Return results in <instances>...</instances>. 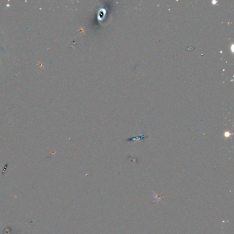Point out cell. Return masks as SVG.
Returning a JSON list of instances; mask_svg holds the SVG:
<instances>
[{"instance_id":"obj_1","label":"cell","mask_w":234,"mask_h":234,"mask_svg":"<svg viewBox=\"0 0 234 234\" xmlns=\"http://www.w3.org/2000/svg\"><path fill=\"white\" fill-rule=\"evenodd\" d=\"M154 193H155V194H156V195H155V196H156V198H157V202H159V201H160V200H161V198H162V196H161V195H159V194L157 195V194H156V193H155V192H154Z\"/></svg>"}]
</instances>
